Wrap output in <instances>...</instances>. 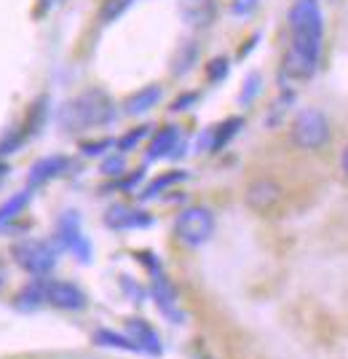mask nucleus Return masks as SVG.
I'll list each match as a JSON object with an SVG mask.
<instances>
[{
  "instance_id": "7ed1b4c3",
  "label": "nucleus",
  "mask_w": 348,
  "mask_h": 359,
  "mask_svg": "<svg viewBox=\"0 0 348 359\" xmlns=\"http://www.w3.org/2000/svg\"><path fill=\"white\" fill-rule=\"evenodd\" d=\"M289 140L292 145L303 153H319L330 145L333 140V123L319 110V107H303L289 126Z\"/></svg>"
},
{
  "instance_id": "9b49d317",
  "label": "nucleus",
  "mask_w": 348,
  "mask_h": 359,
  "mask_svg": "<svg viewBox=\"0 0 348 359\" xmlns=\"http://www.w3.org/2000/svg\"><path fill=\"white\" fill-rule=\"evenodd\" d=\"M129 338L139 346V351H148V354H161V341L158 335L153 332V327L142 319H129Z\"/></svg>"
},
{
  "instance_id": "6ab92c4d",
  "label": "nucleus",
  "mask_w": 348,
  "mask_h": 359,
  "mask_svg": "<svg viewBox=\"0 0 348 359\" xmlns=\"http://www.w3.org/2000/svg\"><path fill=\"white\" fill-rule=\"evenodd\" d=\"M180 180H185V172H169V175H161V177L155 180L153 185H148V191H145V198H151V196L161 194L164 188H169V185H174V182H180Z\"/></svg>"
},
{
  "instance_id": "b1692460",
  "label": "nucleus",
  "mask_w": 348,
  "mask_h": 359,
  "mask_svg": "<svg viewBox=\"0 0 348 359\" xmlns=\"http://www.w3.org/2000/svg\"><path fill=\"white\" fill-rule=\"evenodd\" d=\"M123 158H110V161H105L102 164V172L105 175H123Z\"/></svg>"
},
{
  "instance_id": "a211bd4d",
  "label": "nucleus",
  "mask_w": 348,
  "mask_h": 359,
  "mask_svg": "<svg viewBox=\"0 0 348 359\" xmlns=\"http://www.w3.org/2000/svg\"><path fill=\"white\" fill-rule=\"evenodd\" d=\"M16 300H19V306H32V309L41 306V303L46 300V285L43 282H32V285H27L22 292H19V298Z\"/></svg>"
},
{
  "instance_id": "f8f14e48",
  "label": "nucleus",
  "mask_w": 348,
  "mask_h": 359,
  "mask_svg": "<svg viewBox=\"0 0 348 359\" xmlns=\"http://www.w3.org/2000/svg\"><path fill=\"white\" fill-rule=\"evenodd\" d=\"M177 140H180V129H177V126H164V129H158V135L153 137L151 145H148V158L155 161V158L169 156L172 150L177 148Z\"/></svg>"
},
{
  "instance_id": "ddd939ff",
  "label": "nucleus",
  "mask_w": 348,
  "mask_h": 359,
  "mask_svg": "<svg viewBox=\"0 0 348 359\" xmlns=\"http://www.w3.org/2000/svg\"><path fill=\"white\" fill-rule=\"evenodd\" d=\"M60 236H62V241L73 250L76 255H81L83 260L89 257V244H86V239L81 236V231H78V225H76V217L70 215V217H64L62 220V225H60Z\"/></svg>"
},
{
  "instance_id": "f03ea898",
  "label": "nucleus",
  "mask_w": 348,
  "mask_h": 359,
  "mask_svg": "<svg viewBox=\"0 0 348 359\" xmlns=\"http://www.w3.org/2000/svg\"><path fill=\"white\" fill-rule=\"evenodd\" d=\"M110 118H113V102L99 89L81 91L62 107V126L67 132H86L94 126H102Z\"/></svg>"
},
{
  "instance_id": "cd10ccee",
  "label": "nucleus",
  "mask_w": 348,
  "mask_h": 359,
  "mask_svg": "<svg viewBox=\"0 0 348 359\" xmlns=\"http://www.w3.org/2000/svg\"><path fill=\"white\" fill-rule=\"evenodd\" d=\"M6 172H8V166H6V164H0V180L6 177Z\"/></svg>"
},
{
  "instance_id": "1a4fd4ad",
  "label": "nucleus",
  "mask_w": 348,
  "mask_h": 359,
  "mask_svg": "<svg viewBox=\"0 0 348 359\" xmlns=\"http://www.w3.org/2000/svg\"><path fill=\"white\" fill-rule=\"evenodd\" d=\"M105 225L107 228H116V231H123V228H142V225H151V217L145 212H137L132 207H110L105 215Z\"/></svg>"
},
{
  "instance_id": "2eb2a0df",
  "label": "nucleus",
  "mask_w": 348,
  "mask_h": 359,
  "mask_svg": "<svg viewBox=\"0 0 348 359\" xmlns=\"http://www.w3.org/2000/svg\"><path fill=\"white\" fill-rule=\"evenodd\" d=\"M27 201H30V191H25V194H16V196H11L3 207H0V228L6 223H11L19 212L27 207Z\"/></svg>"
},
{
  "instance_id": "dca6fc26",
  "label": "nucleus",
  "mask_w": 348,
  "mask_h": 359,
  "mask_svg": "<svg viewBox=\"0 0 348 359\" xmlns=\"http://www.w3.org/2000/svg\"><path fill=\"white\" fill-rule=\"evenodd\" d=\"M132 3L134 0H102V6H99V22L102 25L116 22L118 16H123V11H129Z\"/></svg>"
},
{
  "instance_id": "9d476101",
  "label": "nucleus",
  "mask_w": 348,
  "mask_h": 359,
  "mask_svg": "<svg viewBox=\"0 0 348 359\" xmlns=\"http://www.w3.org/2000/svg\"><path fill=\"white\" fill-rule=\"evenodd\" d=\"M161 97H164V91H161V86H145V89L134 91L126 102H123V113L126 116H142V113H148V110H153V107L161 102Z\"/></svg>"
},
{
  "instance_id": "412c9836",
  "label": "nucleus",
  "mask_w": 348,
  "mask_h": 359,
  "mask_svg": "<svg viewBox=\"0 0 348 359\" xmlns=\"http://www.w3.org/2000/svg\"><path fill=\"white\" fill-rule=\"evenodd\" d=\"M228 8L236 16H246L258 8V0H228Z\"/></svg>"
},
{
  "instance_id": "f3484780",
  "label": "nucleus",
  "mask_w": 348,
  "mask_h": 359,
  "mask_svg": "<svg viewBox=\"0 0 348 359\" xmlns=\"http://www.w3.org/2000/svg\"><path fill=\"white\" fill-rule=\"evenodd\" d=\"M244 126L242 118H228L225 123H220L217 129H214V142H212V150H220L228 145V140L230 137H236V132Z\"/></svg>"
},
{
  "instance_id": "a878e982",
  "label": "nucleus",
  "mask_w": 348,
  "mask_h": 359,
  "mask_svg": "<svg viewBox=\"0 0 348 359\" xmlns=\"http://www.w3.org/2000/svg\"><path fill=\"white\" fill-rule=\"evenodd\" d=\"M193 100H196V94H190V97H182V100H177V102H174V110H185V105H190Z\"/></svg>"
},
{
  "instance_id": "4468645a",
  "label": "nucleus",
  "mask_w": 348,
  "mask_h": 359,
  "mask_svg": "<svg viewBox=\"0 0 348 359\" xmlns=\"http://www.w3.org/2000/svg\"><path fill=\"white\" fill-rule=\"evenodd\" d=\"M94 344L97 346H113V348H126V351H139V346L121 332H113V330H97L94 332Z\"/></svg>"
},
{
  "instance_id": "f257e3e1",
  "label": "nucleus",
  "mask_w": 348,
  "mask_h": 359,
  "mask_svg": "<svg viewBox=\"0 0 348 359\" xmlns=\"http://www.w3.org/2000/svg\"><path fill=\"white\" fill-rule=\"evenodd\" d=\"M324 46V16L319 0H292L289 6V46L281 60V73L289 81L314 78Z\"/></svg>"
},
{
  "instance_id": "6e6552de",
  "label": "nucleus",
  "mask_w": 348,
  "mask_h": 359,
  "mask_svg": "<svg viewBox=\"0 0 348 359\" xmlns=\"http://www.w3.org/2000/svg\"><path fill=\"white\" fill-rule=\"evenodd\" d=\"M67 166H70V161H67L64 156H48V158H41V161L30 169L27 185H30V188H38V185H43V182H48V180L64 175Z\"/></svg>"
},
{
  "instance_id": "423d86ee",
  "label": "nucleus",
  "mask_w": 348,
  "mask_h": 359,
  "mask_svg": "<svg viewBox=\"0 0 348 359\" xmlns=\"http://www.w3.org/2000/svg\"><path fill=\"white\" fill-rule=\"evenodd\" d=\"M11 257H14V263L19 269H25L32 276H46L48 271L54 269V263H57L54 250L38 239L16 241L14 247H11Z\"/></svg>"
},
{
  "instance_id": "aec40b11",
  "label": "nucleus",
  "mask_w": 348,
  "mask_h": 359,
  "mask_svg": "<svg viewBox=\"0 0 348 359\" xmlns=\"http://www.w3.org/2000/svg\"><path fill=\"white\" fill-rule=\"evenodd\" d=\"M145 135H148V126H137L134 132H129L126 137H121V140H118V148H121V150H132Z\"/></svg>"
},
{
  "instance_id": "0eeeda50",
  "label": "nucleus",
  "mask_w": 348,
  "mask_h": 359,
  "mask_svg": "<svg viewBox=\"0 0 348 359\" xmlns=\"http://www.w3.org/2000/svg\"><path fill=\"white\" fill-rule=\"evenodd\" d=\"M46 303L62 311H81L86 309V292L73 282H46Z\"/></svg>"
},
{
  "instance_id": "393cba45",
  "label": "nucleus",
  "mask_w": 348,
  "mask_h": 359,
  "mask_svg": "<svg viewBox=\"0 0 348 359\" xmlns=\"http://www.w3.org/2000/svg\"><path fill=\"white\" fill-rule=\"evenodd\" d=\"M337 166H340V175H343V180L348 182V145H343V150H340V158H337Z\"/></svg>"
},
{
  "instance_id": "5701e85b",
  "label": "nucleus",
  "mask_w": 348,
  "mask_h": 359,
  "mask_svg": "<svg viewBox=\"0 0 348 359\" xmlns=\"http://www.w3.org/2000/svg\"><path fill=\"white\" fill-rule=\"evenodd\" d=\"M105 148H113V140H102V142H89V145H83V153L86 156H99Z\"/></svg>"
},
{
  "instance_id": "4be33fe9",
  "label": "nucleus",
  "mask_w": 348,
  "mask_h": 359,
  "mask_svg": "<svg viewBox=\"0 0 348 359\" xmlns=\"http://www.w3.org/2000/svg\"><path fill=\"white\" fill-rule=\"evenodd\" d=\"M225 73H228V60H214V62H209V67H207L209 81H220V78H225Z\"/></svg>"
},
{
  "instance_id": "39448f33",
  "label": "nucleus",
  "mask_w": 348,
  "mask_h": 359,
  "mask_svg": "<svg viewBox=\"0 0 348 359\" xmlns=\"http://www.w3.org/2000/svg\"><path fill=\"white\" fill-rule=\"evenodd\" d=\"M284 198H287L284 185L276 177H265V175L249 180V185H246V191H244L246 207L252 212H258V215H263V217H268V215L281 210Z\"/></svg>"
},
{
  "instance_id": "bb28decb",
  "label": "nucleus",
  "mask_w": 348,
  "mask_h": 359,
  "mask_svg": "<svg viewBox=\"0 0 348 359\" xmlns=\"http://www.w3.org/2000/svg\"><path fill=\"white\" fill-rule=\"evenodd\" d=\"M6 285V263H3V257H0V287Z\"/></svg>"
},
{
  "instance_id": "20e7f679",
  "label": "nucleus",
  "mask_w": 348,
  "mask_h": 359,
  "mask_svg": "<svg viewBox=\"0 0 348 359\" xmlns=\"http://www.w3.org/2000/svg\"><path fill=\"white\" fill-rule=\"evenodd\" d=\"M214 233V215L207 207H188L174 220V236L185 247H201L212 239Z\"/></svg>"
}]
</instances>
